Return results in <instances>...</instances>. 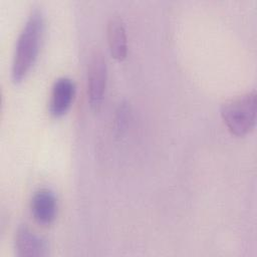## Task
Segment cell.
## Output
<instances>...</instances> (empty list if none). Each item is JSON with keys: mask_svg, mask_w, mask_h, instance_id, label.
Masks as SVG:
<instances>
[{"mask_svg": "<svg viewBox=\"0 0 257 257\" xmlns=\"http://www.w3.org/2000/svg\"><path fill=\"white\" fill-rule=\"evenodd\" d=\"M14 243L16 254L20 257H44L48 255L46 241L26 225L18 227Z\"/></svg>", "mask_w": 257, "mask_h": 257, "instance_id": "277c9868", "label": "cell"}, {"mask_svg": "<svg viewBox=\"0 0 257 257\" xmlns=\"http://www.w3.org/2000/svg\"><path fill=\"white\" fill-rule=\"evenodd\" d=\"M107 79L105 58L98 48H94L87 62V97L90 107L98 110L103 100Z\"/></svg>", "mask_w": 257, "mask_h": 257, "instance_id": "3957f363", "label": "cell"}, {"mask_svg": "<svg viewBox=\"0 0 257 257\" xmlns=\"http://www.w3.org/2000/svg\"><path fill=\"white\" fill-rule=\"evenodd\" d=\"M31 212L34 219L41 225L51 224L57 213V200L49 189H40L32 197Z\"/></svg>", "mask_w": 257, "mask_h": 257, "instance_id": "8992f818", "label": "cell"}, {"mask_svg": "<svg viewBox=\"0 0 257 257\" xmlns=\"http://www.w3.org/2000/svg\"><path fill=\"white\" fill-rule=\"evenodd\" d=\"M44 31V17L41 10H31L23 25L15 46L11 77L14 82L22 81L35 63Z\"/></svg>", "mask_w": 257, "mask_h": 257, "instance_id": "6da1fadb", "label": "cell"}, {"mask_svg": "<svg viewBox=\"0 0 257 257\" xmlns=\"http://www.w3.org/2000/svg\"><path fill=\"white\" fill-rule=\"evenodd\" d=\"M256 108L257 94L253 89L226 100L221 106V116L233 135L243 137L255 126Z\"/></svg>", "mask_w": 257, "mask_h": 257, "instance_id": "7a4b0ae2", "label": "cell"}, {"mask_svg": "<svg viewBox=\"0 0 257 257\" xmlns=\"http://www.w3.org/2000/svg\"><path fill=\"white\" fill-rule=\"evenodd\" d=\"M107 42L113 58L120 61L126 57L127 37L124 23L118 14H112L107 21Z\"/></svg>", "mask_w": 257, "mask_h": 257, "instance_id": "52a82bcc", "label": "cell"}, {"mask_svg": "<svg viewBox=\"0 0 257 257\" xmlns=\"http://www.w3.org/2000/svg\"><path fill=\"white\" fill-rule=\"evenodd\" d=\"M75 95V85L72 79L68 77L57 78L51 89L49 100V111L59 117L67 112Z\"/></svg>", "mask_w": 257, "mask_h": 257, "instance_id": "5b68a950", "label": "cell"}]
</instances>
